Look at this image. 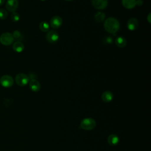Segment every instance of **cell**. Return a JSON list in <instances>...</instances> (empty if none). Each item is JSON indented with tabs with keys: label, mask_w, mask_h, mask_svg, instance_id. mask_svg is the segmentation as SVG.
<instances>
[{
	"label": "cell",
	"mask_w": 151,
	"mask_h": 151,
	"mask_svg": "<svg viewBox=\"0 0 151 151\" xmlns=\"http://www.w3.org/2000/svg\"><path fill=\"white\" fill-rule=\"evenodd\" d=\"M65 1H72V0H65Z\"/></svg>",
	"instance_id": "484cf974"
},
{
	"label": "cell",
	"mask_w": 151,
	"mask_h": 151,
	"mask_svg": "<svg viewBox=\"0 0 151 151\" xmlns=\"http://www.w3.org/2000/svg\"><path fill=\"white\" fill-rule=\"evenodd\" d=\"M49 24L45 21H42L40 24V29L42 32H48L49 30Z\"/></svg>",
	"instance_id": "ac0fdd59"
},
{
	"label": "cell",
	"mask_w": 151,
	"mask_h": 151,
	"mask_svg": "<svg viewBox=\"0 0 151 151\" xmlns=\"http://www.w3.org/2000/svg\"><path fill=\"white\" fill-rule=\"evenodd\" d=\"M93 6L97 9H104L108 5V0H91Z\"/></svg>",
	"instance_id": "ba28073f"
},
{
	"label": "cell",
	"mask_w": 151,
	"mask_h": 151,
	"mask_svg": "<svg viewBox=\"0 0 151 151\" xmlns=\"http://www.w3.org/2000/svg\"><path fill=\"white\" fill-rule=\"evenodd\" d=\"M139 25V22L137 19L134 18H130L127 22V27L129 30L133 31L136 30Z\"/></svg>",
	"instance_id": "30bf717a"
},
{
	"label": "cell",
	"mask_w": 151,
	"mask_h": 151,
	"mask_svg": "<svg viewBox=\"0 0 151 151\" xmlns=\"http://www.w3.org/2000/svg\"><path fill=\"white\" fill-rule=\"evenodd\" d=\"M0 84L4 87H11L14 84V79L9 75L2 76L0 78Z\"/></svg>",
	"instance_id": "5b68a950"
},
{
	"label": "cell",
	"mask_w": 151,
	"mask_h": 151,
	"mask_svg": "<svg viewBox=\"0 0 151 151\" xmlns=\"http://www.w3.org/2000/svg\"><path fill=\"white\" fill-rule=\"evenodd\" d=\"M5 0H0V6L2 5L4 2H5Z\"/></svg>",
	"instance_id": "d4e9b609"
},
{
	"label": "cell",
	"mask_w": 151,
	"mask_h": 151,
	"mask_svg": "<svg viewBox=\"0 0 151 151\" xmlns=\"http://www.w3.org/2000/svg\"><path fill=\"white\" fill-rule=\"evenodd\" d=\"M96 125V121L92 118H85L83 119L80 123V127L86 130H90L93 129Z\"/></svg>",
	"instance_id": "7a4b0ae2"
},
{
	"label": "cell",
	"mask_w": 151,
	"mask_h": 151,
	"mask_svg": "<svg viewBox=\"0 0 151 151\" xmlns=\"http://www.w3.org/2000/svg\"><path fill=\"white\" fill-rule=\"evenodd\" d=\"M104 28L107 32L115 34L120 29V23L116 18L109 17L105 20Z\"/></svg>",
	"instance_id": "6da1fadb"
},
{
	"label": "cell",
	"mask_w": 151,
	"mask_h": 151,
	"mask_svg": "<svg viewBox=\"0 0 151 151\" xmlns=\"http://www.w3.org/2000/svg\"><path fill=\"white\" fill-rule=\"evenodd\" d=\"M18 5L19 2L18 0H7L5 4V7L8 11L14 12H15L18 8Z\"/></svg>",
	"instance_id": "52a82bcc"
},
{
	"label": "cell",
	"mask_w": 151,
	"mask_h": 151,
	"mask_svg": "<svg viewBox=\"0 0 151 151\" xmlns=\"http://www.w3.org/2000/svg\"><path fill=\"white\" fill-rule=\"evenodd\" d=\"M63 24L62 18L58 16H54L50 20V25L51 27L54 29H57L60 28Z\"/></svg>",
	"instance_id": "9c48e42d"
},
{
	"label": "cell",
	"mask_w": 151,
	"mask_h": 151,
	"mask_svg": "<svg viewBox=\"0 0 151 151\" xmlns=\"http://www.w3.org/2000/svg\"><path fill=\"white\" fill-rule=\"evenodd\" d=\"M105 43L106 44H111L112 42V38L110 37H107L104 40Z\"/></svg>",
	"instance_id": "7402d4cb"
},
{
	"label": "cell",
	"mask_w": 151,
	"mask_h": 151,
	"mask_svg": "<svg viewBox=\"0 0 151 151\" xmlns=\"http://www.w3.org/2000/svg\"><path fill=\"white\" fill-rule=\"evenodd\" d=\"M115 44L119 48H124L127 45V41L123 37L119 36L116 38Z\"/></svg>",
	"instance_id": "9a60e30c"
},
{
	"label": "cell",
	"mask_w": 151,
	"mask_h": 151,
	"mask_svg": "<svg viewBox=\"0 0 151 151\" xmlns=\"http://www.w3.org/2000/svg\"><path fill=\"white\" fill-rule=\"evenodd\" d=\"M136 0H122V4L125 8L130 9L136 6Z\"/></svg>",
	"instance_id": "7c38bea8"
},
{
	"label": "cell",
	"mask_w": 151,
	"mask_h": 151,
	"mask_svg": "<svg viewBox=\"0 0 151 151\" xmlns=\"http://www.w3.org/2000/svg\"><path fill=\"white\" fill-rule=\"evenodd\" d=\"M15 81L18 86H25L28 83L29 77L24 73H19L15 76Z\"/></svg>",
	"instance_id": "277c9868"
},
{
	"label": "cell",
	"mask_w": 151,
	"mask_h": 151,
	"mask_svg": "<svg viewBox=\"0 0 151 151\" xmlns=\"http://www.w3.org/2000/svg\"><path fill=\"white\" fill-rule=\"evenodd\" d=\"M136 5H137L139 6H140L143 4V1L142 0H137L136 1Z\"/></svg>",
	"instance_id": "603a6c76"
},
{
	"label": "cell",
	"mask_w": 151,
	"mask_h": 151,
	"mask_svg": "<svg viewBox=\"0 0 151 151\" xmlns=\"http://www.w3.org/2000/svg\"><path fill=\"white\" fill-rule=\"evenodd\" d=\"M59 39L58 33L54 30L48 31L46 35V40L50 43H54L57 42Z\"/></svg>",
	"instance_id": "8992f818"
},
{
	"label": "cell",
	"mask_w": 151,
	"mask_h": 151,
	"mask_svg": "<svg viewBox=\"0 0 151 151\" xmlns=\"http://www.w3.org/2000/svg\"><path fill=\"white\" fill-rule=\"evenodd\" d=\"M29 86L30 89L34 92H38L41 88L40 82L35 79H32L29 82Z\"/></svg>",
	"instance_id": "8fae6325"
},
{
	"label": "cell",
	"mask_w": 151,
	"mask_h": 151,
	"mask_svg": "<svg viewBox=\"0 0 151 151\" xmlns=\"http://www.w3.org/2000/svg\"><path fill=\"white\" fill-rule=\"evenodd\" d=\"M8 17V12L7 11L1 8L0 9V19H5Z\"/></svg>",
	"instance_id": "ffe728a7"
},
{
	"label": "cell",
	"mask_w": 151,
	"mask_h": 151,
	"mask_svg": "<svg viewBox=\"0 0 151 151\" xmlns=\"http://www.w3.org/2000/svg\"><path fill=\"white\" fill-rule=\"evenodd\" d=\"M41 1H46V0H41Z\"/></svg>",
	"instance_id": "4316f807"
},
{
	"label": "cell",
	"mask_w": 151,
	"mask_h": 151,
	"mask_svg": "<svg viewBox=\"0 0 151 151\" xmlns=\"http://www.w3.org/2000/svg\"><path fill=\"white\" fill-rule=\"evenodd\" d=\"M12 34L9 32H4L0 36V42L4 45H9L14 42Z\"/></svg>",
	"instance_id": "3957f363"
},
{
	"label": "cell",
	"mask_w": 151,
	"mask_h": 151,
	"mask_svg": "<svg viewBox=\"0 0 151 151\" xmlns=\"http://www.w3.org/2000/svg\"><path fill=\"white\" fill-rule=\"evenodd\" d=\"M12 48L15 51L17 52H21L24 50V45L21 42L18 41L13 44Z\"/></svg>",
	"instance_id": "2e32d148"
},
{
	"label": "cell",
	"mask_w": 151,
	"mask_h": 151,
	"mask_svg": "<svg viewBox=\"0 0 151 151\" xmlns=\"http://www.w3.org/2000/svg\"><path fill=\"white\" fill-rule=\"evenodd\" d=\"M105 17H106V15L103 12H100V11L97 12L94 15V19L96 21L98 22H101L103 21L105 19Z\"/></svg>",
	"instance_id": "e0dca14e"
},
{
	"label": "cell",
	"mask_w": 151,
	"mask_h": 151,
	"mask_svg": "<svg viewBox=\"0 0 151 151\" xmlns=\"http://www.w3.org/2000/svg\"><path fill=\"white\" fill-rule=\"evenodd\" d=\"M113 99V94L110 91H106L103 92L101 94V99L103 101L106 103H109Z\"/></svg>",
	"instance_id": "5bb4252c"
},
{
	"label": "cell",
	"mask_w": 151,
	"mask_h": 151,
	"mask_svg": "<svg viewBox=\"0 0 151 151\" xmlns=\"http://www.w3.org/2000/svg\"><path fill=\"white\" fill-rule=\"evenodd\" d=\"M11 19L13 22H18L20 19V16L19 14L17 13V12H12Z\"/></svg>",
	"instance_id": "d6986e66"
},
{
	"label": "cell",
	"mask_w": 151,
	"mask_h": 151,
	"mask_svg": "<svg viewBox=\"0 0 151 151\" xmlns=\"http://www.w3.org/2000/svg\"><path fill=\"white\" fill-rule=\"evenodd\" d=\"M107 142L110 146H116L119 142V138L116 134H111L108 136Z\"/></svg>",
	"instance_id": "4fadbf2b"
},
{
	"label": "cell",
	"mask_w": 151,
	"mask_h": 151,
	"mask_svg": "<svg viewBox=\"0 0 151 151\" xmlns=\"http://www.w3.org/2000/svg\"><path fill=\"white\" fill-rule=\"evenodd\" d=\"M12 36H13L14 38H15L17 40H19L21 38V34L20 32L18 30H15L13 32Z\"/></svg>",
	"instance_id": "44dd1931"
},
{
	"label": "cell",
	"mask_w": 151,
	"mask_h": 151,
	"mask_svg": "<svg viewBox=\"0 0 151 151\" xmlns=\"http://www.w3.org/2000/svg\"><path fill=\"white\" fill-rule=\"evenodd\" d=\"M151 14L150 13H149V14H148V15H147V21L149 22V23H150L151 22H150V21H151V19H150V18H151Z\"/></svg>",
	"instance_id": "cb8c5ba5"
}]
</instances>
